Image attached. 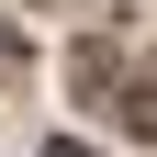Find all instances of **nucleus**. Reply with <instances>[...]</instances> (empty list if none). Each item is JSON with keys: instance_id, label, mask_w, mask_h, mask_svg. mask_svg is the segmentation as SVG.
<instances>
[{"instance_id": "1", "label": "nucleus", "mask_w": 157, "mask_h": 157, "mask_svg": "<svg viewBox=\"0 0 157 157\" xmlns=\"http://www.w3.org/2000/svg\"><path fill=\"white\" fill-rule=\"evenodd\" d=\"M45 157H90V146H45Z\"/></svg>"}]
</instances>
